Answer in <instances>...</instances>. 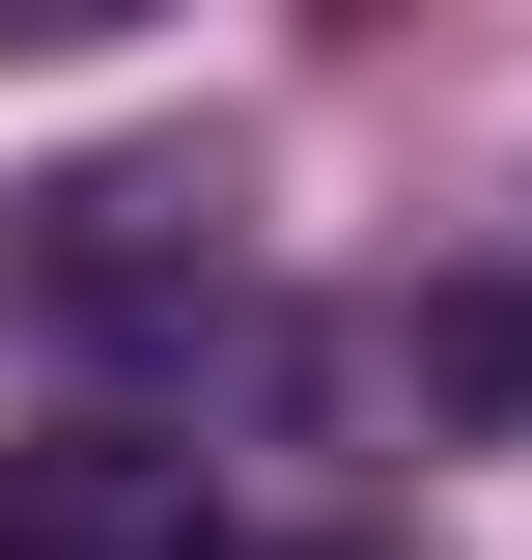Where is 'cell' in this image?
<instances>
[{"instance_id":"obj_2","label":"cell","mask_w":532,"mask_h":560,"mask_svg":"<svg viewBox=\"0 0 532 560\" xmlns=\"http://www.w3.org/2000/svg\"><path fill=\"white\" fill-rule=\"evenodd\" d=\"M169 280H224L197 168H57V197H28V308H84V337H140Z\"/></svg>"},{"instance_id":"obj_4","label":"cell","mask_w":532,"mask_h":560,"mask_svg":"<svg viewBox=\"0 0 532 560\" xmlns=\"http://www.w3.org/2000/svg\"><path fill=\"white\" fill-rule=\"evenodd\" d=\"M280 560H420V533H280Z\"/></svg>"},{"instance_id":"obj_1","label":"cell","mask_w":532,"mask_h":560,"mask_svg":"<svg viewBox=\"0 0 532 560\" xmlns=\"http://www.w3.org/2000/svg\"><path fill=\"white\" fill-rule=\"evenodd\" d=\"M0 560H197V448L169 420H28L0 448Z\"/></svg>"},{"instance_id":"obj_3","label":"cell","mask_w":532,"mask_h":560,"mask_svg":"<svg viewBox=\"0 0 532 560\" xmlns=\"http://www.w3.org/2000/svg\"><path fill=\"white\" fill-rule=\"evenodd\" d=\"M420 393H449V420H532V253L505 280H420Z\"/></svg>"}]
</instances>
